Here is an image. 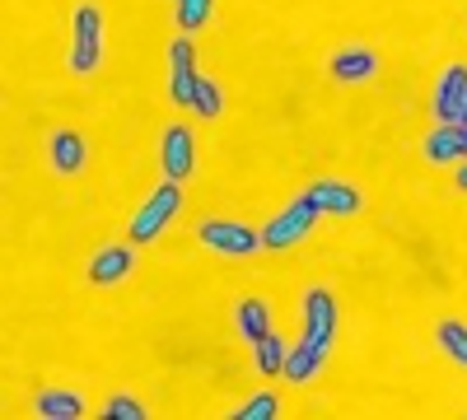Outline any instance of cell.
<instances>
[{"label":"cell","instance_id":"cell-1","mask_svg":"<svg viewBox=\"0 0 467 420\" xmlns=\"http://www.w3.org/2000/svg\"><path fill=\"white\" fill-rule=\"evenodd\" d=\"M178 210H182V187L169 178V182L160 187V192H154V197L136 210V220H131V243H150V239H160Z\"/></svg>","mask_w":467,"mask_h":420},{"label":"cell","instance_id":"cell-2","mask_svg":"<svg viewBox=\"0 0 467 420\" xmlns=\"http://www.w3.org/2000/svg\"><path fill=\"white\" fill-rule=\"evenodd\" d=\"M332 336H337V299H332V290H323V285H314L304 294V341L314 351H332Z\"/></svg>","mask_w":467,"mask_h":420},{"label":"cell","instance_id":"cell-3","mask_svg":"<svg viewBox=\"0 0 467 420\" xmlns=\"http://www.w3.org/2000/svg\"><path fill=\"white\" fill-rule=\"evenodd\" d=\"M314 224H318V206L308 201V197H299V201H290L276 220L262 229V248H290V243H299Z\"/></svg>","mask_w":467,"mask_h":420},{"label":"cell","instance_id":"cell-4","mask_svg":"<svg viewBox=\"0 0 467 420\" xmlns=\"http://www.w3.org/2000/svg\"><path fill=\"white\" fill-rule=\"evenodd\" d=\"M103 61V19L94 5L75 10V47H70V70L75 75H89Z\"/></svg>","mask_w":467,"mask_h":420},{"label":"cell","instance_id":"cell-5","mask_svg":"<svg viewBox=\"0 0 467 420\" xmlns=\"http://www.w3.org/2000/svg\"><path fill=\"white\" fill-rule=\"evenodd\" d=\"M197 52H192V37H173L169 47V94L178 108H192V94H197Z\"/></svg>","mask_w":467,"mask_h":420},{"label":"cell","instance_id":"cell-6","mask_svg":"<svg viewBox=\"0 0 467 420\" xmlns=\"http://www.w3.org/2000/svg\"><path fill=\"white\" fill-rule=\"evenodd\" d=\"M202 243L215 248V252H229V257H244V252L262 248V234H253L248 224H234V220H206L202 224Z\"/></svg>","mask_w":467,"mask_h":420},{"label":"cell","instance_id":"cell-7","mask_svg":"<svg viewBox=\"0 0 467 420\" xmlns=\"http://www.w3.org/2000/svg\"><path fill=\"white\" fill-rule=\"evenodd\" d=\"M462 98H467V66L453 61V66L440 75V85H435V122H440V127H453V122H458Z\"/></svg>","mask_w":467,"mask_h":420},{"label":"cell","instance_id":"cell-8","mask_svg":"<svg viewBox=\"0 0 467 420\" xmlns=\"http://www.w3.org/2000/svg\"><path fill=\"white\" fill-rule=\"evenodd\" d=\"M160 159H164V173L173 182H182L192 173V164H197V140H192L187 127H169L164 140H160Z\"/></svg>","mask_w":467,"mask_h":420},{"label":"cell","instance_id":"cell-9","mask_svg":"<svg viewBox=\"0 0 467 420\" xmlns=\"http://www.w3.org/2000/svg\"><path fill=\"white\" fill-rule=\"evenodd\" d=\"M304 197L318 206V215H356L360 210V187H350V182H314Z\"/></svg>","mask_w":467,"mask_h":420},{"label":"cell","instance_id":"cell-10","mask_svg":"<svg viewBox=\"0 0 467 420\" xmlns=\"http://www.w3.org/2000/svg\"><path fill=\"white\" fill-rule=\"evenodd\" d=\"M122 276H131V248H127V243L99 248L94 261H89V281H94V285H117Z\"/></svg>","mask_w":467,"mask_h":420},{"label":"cell","instance_id":"cell-11","mask_svg":"<svg viewBox=\"0 0 467 420\" xmlns=\"http://www.w3.org/2000/svg\"><path fill=\"white\" fill-rule=\"evenodd\" d=\"M341 85H360V80H374L379 75V52L369 47H350V52H337L332 66H327Z\"/></svg>","mask_w":467,"mask_h":420},{"label":"cell","instance_id":"cell-12","mask_svg":"<svg viewBox=\"0 0 467 420\" xmlns=\"http://www.w3.org/2000/svg\"><path fill=\"white\" fill-rule=\"evenodd\" d=\"M33 411L43 415V420H80L85 415V397L80 393H66V388H47V393H37Z\"/></svg>","mask_w":467,"mask_h":420},{"label":"cell","instance_id":"cell-13","mask_svg":"<svg viewBox=\"0 0 467 420\" xmlns=\"http://www.w3.org/2000/svg\"><path fill=\"white\" fill-rule=\"evenodd\" d=\"M85 136L80 131H57L52 136V164H57V173H80L85 169Z\"/></svg>","mask_w":467,"mask_h":420},{"label":"cell","instance_id":"cell-14","mask_svg":"<svg viewBox=\"0 0 467 420\" xmlns=\"http://www.w3.org/2000/svg\"><path fill=\"white\" fill-rule=\"evenodd\" d=\"M239 332H244L248 346H257L262 336H271V313H266L262 299H244L239 303Z\"/></svg>","mask_w":467,"mask_h":420},{"label":"cell","instance_id":"cell-15","mask_svg":"<svg viewBox=\"0 0 467 420\" xmlns=\"http://www.w3.org/2000/svg\"><path fill=\"white\" fill-rule=\"evenodd\" d=\"M323 360H327L323 351H314L308 341H299V346L290 351V360H285V378H290V384H308V378L323 369Z\"/></svg>","mask_w":467,"mask_h":420},{"label":"cell","instance_id":"cell-16","mask_svg":"<svg viewBox=\"0 0 467 420\" xmlns=\"http://www.w3.org/2000/svg\"><path fill=\"white\" fill-rule=\"evenodd\" d=\"M253 351H257V369H262V374H271V378H285V360H290V351H285V341H281L276 332L262 336Z\"/></svg>","mask_w":467,"mask_h":420},{"label":"cell","instance_id":"cell-17","mask_svg":"<svg viewBox=\"0 0 467 420\" xmlns=\"http://www.w3.org/2000/svg\"><path fill=\"white\" fill-rule=\"evenodd\" d=\"M435 341H440V351H444L449 360H458V364L467 369V327H462L458 318H444V323L435 327Z\"/></svg>","mask_w":467,"mask_h":420},{"label":"cell","instance_id":"cell-18","mask_svg":"<svg viewBox=\"0 0 467 420\" xmlns=\"http://www.w3.org/2000/svg\"><path fill=\"white\" fill-rule=\"evenodd\" d=\"M220 108H224V94H220V85L211 80V75H202L197 80V94H192V112H202V118H220Z\"/></svg>","mask_w":467,"mask_h":420},{"label":"cell","instance_id":"cell-19","mask_svg":"<svg viewBox=\"0 0 467 420\" xmlns=\"http://www.w3.org/2000/svg\"><path fill=\"white\" fill-rule=\"evenodd\" d=\"M215 10V0H178V28L182 33H197Z\"/></svg>","mask_w":467,"mask_h":420},{"label":"cell","instance_id":"cell-20","mask_svg":"<svg viewBox=\"0 0 467 420\" xmlns=\"http://www.w3.org/2000/svg\"><path fill=\"white\" fill-rule=\"evenodd\" d=\"M281 411V402H276V393H257V397H248L239 411H234V420H271Z\"/></svg>","mask_w":467,"mask_h":420},{"label":"cell","instance_id":"cell-21","mask_svg":"<svg viewBox=\"0 0 467 420\" xmlns=\"http://www.w3.org/2000/svg\"><path fill=\"white\" fill-rule=\"evenodd\" d=\"M103 415H108V420H145L150 411H145L136 397H127V393H122V397H112V402H108V411H103Z\"/></svg>","mask_w":467,"mask_h":420},{"label":"cell","instance_id":"cell-22","mask_svg":"<svg viewBox=\"0 0 467 420\" xmlns=\"http://www.w3.org/2000/svg\"><path fill=\"white\" fill-rule=\"evenodd\" d=\"M453 127H467V98H462V108H458V122Z\"/></svg>","mask_w":467,"mask_h":420},{"label":"cell","instance_id":"cell-23","mask_svg":"<svg viewBox=\"0 0 467 420\" xmlns=\"http://www.w3.org/2000/svg\"><path fill=\"white\" fill-rule=\"evenodd\" d=\"M458 187H462V192H467V164L458 169Z\"/></svg>","mask_w":467,"mask_h":420}]
</instances>
